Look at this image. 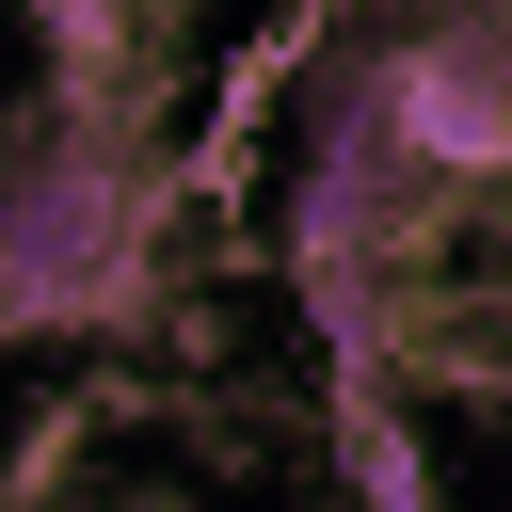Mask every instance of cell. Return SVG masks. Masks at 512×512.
Instances as JSON below:
<instances>
[{"mask_svg": "<svg viewBox=\"0 0 512 512\" xmlns=\"http://www.w3.org/2000/svg\"><path fill=\"white\" fill-rule=\"evenodd\" d=\"M0 16H32V0H0Z\"/></svg>", "mask_w": 512, "mask_h": 512, "instance_id": "cell-3", "label": "cell"}, {"mask_svg": "<svg viewBox=\"0 0 512 512\" xmlns=\"http://www.w3.org/2000/svg\"><path fill=\"white\" fill-rule=\"evenodd\" d=\"M176 208L192 176L160 160V112H80L32 80L0 128V352L144 336L176 288Z\"/></svg>", "mask_w": 512, "mask_h": 512, "instance_id": "cell-1", "label": "cell"}, {"mask_svg": "<svg viewBox=\"0 0 512 512\" xmlns=\"http://www.w3.org/2000/svg\"><path fill=\"white\" fill-rule=\"evenodd\" d=\"M320 400H336V480H352V512H432V448H416L400 384H320Z\"/></svg>", "mask_w": 512, "mask_h": 512, "instance_id": "cell-2", "label": "cell"}]
</instances>
